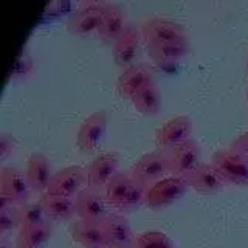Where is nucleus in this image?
I'll return each instance as SVG.
<instances>
[{
    "mask_svg": "<svg viewBox=\"0 0 248 248\" xmlns=\"http://www.w3.org/2000/svg\"><path fill=\"white\" fill-rule=\"evenodd\" d=\"M168 174H170L169 155L168 151L163 149H155L144 154L130 169L134 182L146 186V188H151L154 183L163 180Z\"/></svg>",
    "mask_w": 248,
    "mask_h": 248,
    "instance_id": "1",
    "label": "nucleus"
},
{
    "mask_svg": "<svg viewBox=\"0 0 248 248\" xmlns=\"http://www.w3.org/2000/svg\"><path fill=\"white\" fill-rule=\"evenodd\" d=\"M189 189L183 177H165L147 188L144 205L151 209H163L180 200Z\"/></svg>",
    "mask_w": 248,
    "mask_h": 248,
    "instance_id": "2",
    "label": "nucleus"
},
{
    "mask_svg": "<svg viewBox=\"0 0 248 248\" xmlns=\"http://www.w3.org/2000/svg\"><path fill=\"white\" fill-rule=\"evenodd\" d=\"M213 165L219 169L227 183L248 186V157L231 149H220L214 154Z\"/></svg>",
    "mask_w": 248,
    "mask_h": 248,
    "instance_id": "3",
    "label": "nucleus"
},
{
    "mask_svg": "<svg viewBox=\"0 0 248 248\" xmlns=\"http://www.w3.org/2000/svg\"><path fill=\"white\" fill-rule=\"evenodd\" d=\"M76 203V216L78 219L92 222V223H103L108 211V202L106 199L104 191H96L92 188H84L78 196L75 197Z\"/></svg>",
    "mask_w": 248,
    "mask_h": 248,
    "instance_id": "4",
    "label": "nucleus"
},
{
    "mask_svg": "<svg viewBox=\"0 0 248 248\" xmlns=\"http://www.w3.org/2000/svg\"><path fill=\"white\" fill-rule=\"evenodd\" d=\"M84 188H87V169L82 166H68L53 175L45 194L75 199Z\"/></svg>",
    "mask_w": 248,
    "mask_h": 248,
    "instance_id": "5",
    "label": "nucleus"
},
{
    "mask_svg": "<svg viewBox=\"0 0 248 248\" xmlns=\"http://www.w3.org/2000/svg\"><path fill=\"white\" fill-rule=\"evenodd\" d=\"M107 132V113L106 110H96L87 116L78 130L76 144L84 154H93L103 144Z\"/></svg>",
    "mask_w": 248,
    "mask_h": 248,
    "instance_id": "6",
    "label": "nucleus"
},
{
    "mask_svg": "<svg viewBox=\"0 0 248 248\" xmlns=\"http://www.w3.org/2000/svg\"><path fill=\"white\" fill-rule=\"evenodd\" d=\"M141 37L146 42V46L165 45L175 41H182V39H188L180 23L160 17L146 20L143 23Z\"/></svg>",
    "mask_w": 248,
    "mask_h": 248,
    "instance_id": "7",
    "label": "nucleus"
},
{
    "mask_svg": "<svg viewBox=\"0 0 248 248\" xmlns=\"http://www.w3.org/2000/svg\"><path fill=\"white\" fill-rule=\"evenodd\" d=\"M192 135V121L188 116L180 115L168 120L155 134V141H157L158 149L170 151L174 147L186 143L191 140Z\"/></svg>",
    "mask_w": 248,
    "mask_h": 248,
    "instance_id": "8",
    "label": "nucleus"
},
{
    "mask_svg": "<svg viewBox=\"0 0 248 248\" xmlns=\"http://www.w3.org/2000/svg\"><path fill=\"white\" fill-rule=\"evenodd\" d=\"M170 175L186 177L191 174L202 163V147L194 140H188L186 143L168 151Z\"/></svg>",
    "mask_w": 248,
    "mask_h": 248,
    "instance_id": "9",
    "label": "nucleus"
},
{
    "mask_svg": "<svg viewBox=\"0 0 248 248\" xmlns=\"http://www.w3.org/2000/svg\"><path fill=\"white\" fill-rule=\"evenodd\" d=\"M185 180L188 183L189 189H194L203 196L220 192L227 185V180L213 163H200L191 174L185 177Z\"/></svg>",
    "mask_w": 248,
    "mask_h": 248,
    "instance_id": "10",
    "label": "nucleus"
},
{
    "mask_svg": "<svg viewBox=\"0 0 248 248\" xmlns=\"http://www.w3.org/2000/svg\"><path fill=\"white\" fill-rule=\"evenodd\" d=\"M31 188L25 172L13 166H5L0 172V194L10 197L16 205H27Z\"/></svg>",
    "mask_w": 248,
    "mask_h": 248,
    "instance_id": "11",
    "label": "nucleus"
},
{
    "mask_svg": "<svg viewBox=\"0 0 248 248\" xmlns=\"http://www.w3.org/2000/svg\"><path fill=\"white\" fill-rule=\"evenodd\" d=\"M120 158L115 152L101 154L87 168V188L104 191L108 182L118 172Z\"/></svg>",
    "mask_w": 248,
    "mask_h": 248,
    "instance_id": "12",
    "label": "nucleus"
},
{
    "mask_svg": "<svg viewBox=\"0 0 248 248\" xmlns=\"http://www.w3.org/2000/svg\"><path fill=\"white\" fill-rule=\"evenodd\" d=\"M154 84V72L146 64H134L120 75L116 82V90L126 99H132L140 90Z\"/></svg>",
    "mask_w": 248,
    "mask_h": 248,
    "instance_id": "13",
    "label": "nucleus"
},
{
    "mask_svg": "<svg viewBox=\"0 0 248 248\" xmlns=\"http://www.w3.org/2000/svg\"><path fill=\"white\" fill-rule=\"evenodd\" d=\"M28 185L33 192L45 194L48 189V185L53 178L51 163L48 157L41 152H34L30 155L27 161V170H25Z\"/></svg>",
    "mask_w": 248,
    "mask_h": 248,
    "instance_id": "14",
    "label": "nucleus"
},
{
    "mask_svg": "<svg viewBox=\"0 0 248 248\" xmlns=\"http://www.w3.org/2000/svg\"><path fill=\"white\" fill-rule=\"evenodd\" d=\"M107 248H132L135 234L130 228V223L121 214H108L103 222Z\"/></svg>",
    "mask_w": 248,
    "mask_h": 248,
    "instance_id": "15",
    "label": "nucleus"
},
{
    "mask_svg": "<svg viewBox=\"0 0 248 248\" xmlns=\"http://www.w3.org/2000/svg\"><path fill=\"white\" fill-rule=\"evenodd\" d=\"M138 48H140L138 31L134 27L126 25L124 31L113 42V59L116 62V65H120L123 68L134 65V61L138 54Z\"/></svg>",
    "mask_w": 248,
    "mask_h": 248,
    "instance_id": "16",
    "label": "nucleus"
},
{
    "mask_svg": "<svg viewBox=\"0 0 248 248\" xmlns=\"http://www.w3.org/2000/svg\"><path fill=\"white\" fill-rule=\"evenodd\" d=\"M75 242L82 245L84 248H107V239L103 223H92L78 219L70 227Z\"/></svg>",
    "mask_w": 248,
    "mask_h": 248,
    "instance_id": "17",
    "label": "nucleus"
},
{
    "mask_svg": "<svg viewBox=\"0 0 248 248\" xmlns=\"http://www.w3.org/2000/svg\"><path fill=\"white\" fill-rule=\"evenodd\" d=\"M104 6L103 5H89L81 8L79 11L68 22V31L78 36H85L92 33H98L101 17H103Z\"/></svg>",
    "mask_w": 248,
    "mask_h": 248,
    "instance_id": "18",
    "label": "nucleus"
},
{
    "mask_svg": "<svg viewBox=\"0 0 248 248\" xmlns=\"http://www.w3.org/2000/svg\"><path fill=\"white\" fill-rule=\"evenodd\" d=\"M188 51H189L188 39H182V41H175V42L165 44V45L147 46L149 58L158 65H168V64L178 62L188 54Z\"/></svg>",
    "mask_w": 248,
    "mask_h": 248,
    "instance_id": "19",
    "label": "nucleus"
},
{
    "mask_svg": "<svg viewBox=\"0 0 248 248\" xmlns=\"http://www.w3.org/2000/svg\"><path fill=\"white\" fill-rule=\"evenodd\" d=\"M126 28L124 23V16L118 6L112 5H104L103 17H101V23L98 28V36L106 42H115L118 36Z\"/></svg>",
    "mask_w": 248,
    "mask_h": 248,
    "instance_id": "20",
    "label": "nucleus"
},
{
    "mask_svg": "<svg viewBox=\"0 0 248 248\" xmlns=\"http://www.w3.org/2000/svg\"><path fill=\"white\" fill-rule=\"evenodd\" d=\"M41 205L44 206L48 220H68L76 216V203L75 199L51 196V194H42Z\"/></svg>",
    "mask_w": 248,
    "mask_h": 248,
    "instance_id": "21",
    "label": "nucleus"
},
{
    "mask_svg": "<svg viewBox=\"0 0 248 248\" xmlns=\"http://www.w3.org/2000/svg\"><path fill=\"white\" fill-rule=\"evenodd\" d=\"M130 103L135 110L143 116H157L161 110V95L155 84L140 90L137 95L132 96Z\"/></svg>",
    "mask_w": 248,
    "mask_h": 248,
    "instance_id": "22",
    "label": "nucleus"
},
{
    "mask_svg": "<svg viewBox=\"0 0 248 248\" xmlns=\"http://www.w3.org/2000/svg\"><path fill=\"white\" fill-rule=\"evenodd\" d=\"M53 234L51 223H44L39 227L20 228L17 239H16V248H44Z\"/></svg>",
    "mask_w": 248,
    "mask_h": 248,
    "instance_id": "23",
    "label": "nucleus"
},
{
    "mask_svg": "<svg viewBox=\"0 0 248 248\" xmlns=\"http://www.w3.org/2000/svg\"><path fill=\"white\" fill-rule=\"evenodd\" d=\"M132 185H134V178H132L130 172H116L113 175V178L108 182V185L104 189L106 199L110 208H116V209L120 208L121 202L127 196Z\"/></svg>",
    "mask_w": 248,
    "mask_h": 248,
    "instance_id": "24",
    "label": "nucleus"
},
{
    "mask_svg": "<svg viewBox=\"0 0 248 248\" xmlns=\"http://www.w3.org/2000/svg\"><path fill=\"white\" fill-rule=\"evenodd\" d=\"M132 248H175L172 240L161 231H144L135 234Z\"/></svg>",
    "mask_w": 248,
    "mask_h": 248,
    "instance_id": "25",
    "label": "nucleus"
},
{
    "mask_svg": "<svg viewBox=\"0 0 248 248\" xmlns=\"http://www.w3.org/2000/svg\"><path fill=\"white\" fill-rule=\"evenodd\" d=\"M20 228H30V227H39V225L48 223V217L41 202L37 203H27L20 206Z\"/></svg>",
    "mask_w": 248,
    "mask_h": 248,
    "instance_id": "26",
    "label": "nucleus"
},
{
    "mask_svg": "<svg viewBox=\"0 0 248 248\" xmlns=\"http://www.w3.org/2000/svg\"><path fill=\"white\" fill-rule=\"evenodd\" d=\"M146 192H147L146 186L134 182V185H132V188L129 189L127 196L124 197V200L121 202V205H120L118 209H120L121 213L135 211V209H138L141 205H144V202H146Z\"/></svg>",
    "mask_w": 248,
    "mask_h": 248,
    "instance_id": "27",
    "label": "nucleus"
},
{
    "mask_svg": "<svg viewBox=\"0 0 248 248\" xmlns=\"http://www.w3.org/2000/svg\"><path fill=\"white\" fill-rule=\"evenodd\" d=\"M22 227L20 222V206L14 205L0 211V232L5 234L8 231L17 230Z\"/></svg>",
    "mask_w": 248,
    "mask_h": 248,
    "instance_id": "28",
    "label": "nucleus"
},
{
    "mask_svg": "<svg viewBox=\"0 0 248 248\" xmlns=\"http://www.w3.org/2000/svg\"><path fill=\"white\" fill-rule=\"evenodd\" d=\"M17 146V140L10 134L0 135V160H6Z\"/></svg>",
    "mask_w": 248,
    "mask_h": 248,
    "instance_id": "29",
    "label": "nucleus"
},
{
    "mask_svg": "<svg viewBox=\"0 0 248 248\" xmlns=\"http://www.w3.org/2000/svg\"><path fill=\"white\" fill-rule=\"evenodd\" d=\"M230 149L248 157V132L240 134L239 137H236L234 140H232L231 144H230Z\"/></svg>",
    "mask_w": 248,
    "mask_h": 248,
    "instance_id": "30",
    "label": "nucleus"
},
{
    "mask_svg": "<svg viewBox=\"0 0 248 248\" xmlns=\"http://www.w3.org/2000/svg\"><path fill=\"white\" fill-rule=\"evenodd\" d=\"M31 70V61L27 59L23 62V58H20L17 61V65L14 68V78H25Z\"/></svg>",
    "mask_w": 248,
    "mask_h": 248,
    "instance_id": "31",
    "label": "nucleus"
},
{
    "mask_svg": "<svg viewBox=\"0 0 248 248\" xmlns=\"http://www.w3.org/2000/svg\"><path fill=\"white\" fill-rule=\"evenodd\" d=\"M84 6H89V5H99V0H82Z\"/></svg>",
    "mask_w": 248,
    "mask_h": 248,
    "instance_id": "32",
    "label": "nucleus"
},
{
    "mask_svg": "<svg viewBox=\"0 0 248 248\" xmlns=\"http://www.w3.org/2000/svg\"><path fill=\"white\" fill-rule=\"evenodd\" d=\"M0 248H11V247H8V245H5V244H2V245H0Z\"/></svg>",
    "mask_w": 248,
    "mask_h": 248,
    "instance_id": "33",
    "label": "nucleus"
},
{
    "mask_svg": "<svg viewBox=\"0 0 248 248\" xmlns=\"http://www.w3.org/2000/svg\"><path fill=\"white\" fill-rule=\"evenodd\" d=\"M247 98H248V92H247Z\"/></svg>",
    "mask_w": 248,
    "mask_h": 248,
    "instance_id": "34",
    "label": "nucleus"
}]
</instances>
